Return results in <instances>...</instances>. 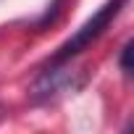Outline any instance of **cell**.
<instances>
[{
	"label": "cell",
	"instance_id": "1",
	"mask_svg": "<svg viewBox=\"0 0 134 134\" xmlns=\"http://www.w3.org/2000/svg\"><path fill=\"white\" fill-rule=\"evenodd\" d=\"M121 5H124V0H108V3L71 37V40H66L60 47H58V53H55V58H53V63H63V60H69V58H74L76 53H82L87 45H92L103 32H105V26L116 19V13L121 11Z\"/></svg>",
	"mask_w": 134,
	"mask_h": 134
},
{
	"label": "cell",
	"instance_id": "2",
	"mask_svg": "<svg viewBox=\"0 0 134 134\" xmlns=\"http://www.w3.org/2000/svg\"><path fill=\"white\" fill-rule=\"evenodd\" d=\"M131 53H134V42H126V47L121 53V69L124 71H131Z\"/></svg>",
	"mask_w": 134,
	"mask_h": 134
}]
</instances>
